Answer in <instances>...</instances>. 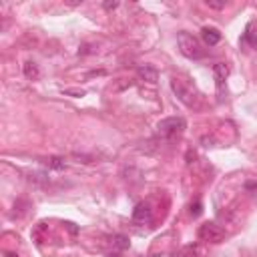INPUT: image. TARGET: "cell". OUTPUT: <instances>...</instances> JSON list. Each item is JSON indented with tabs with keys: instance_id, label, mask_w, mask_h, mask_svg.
<instances>
[{
	"instance_id": "cell-1",
	"label": "cell",
	"mask_w": 257,
	"mask_h": 257,
	"mask_svg": "<svg viewBox=\"0 0 257 257\" xmlns=\"http://www.w3.org/2000/svg\"><path fill=\"white\" fill-rule=\"evenodd\" d=\"M177 45H179L181 54L187 56V58H191V60H201L207 54L205 49H203V45H201V40L195 38L193 34H189V32H185V30L177 34Z\"/></svg>"
},
{
	"instance_id": "cell-2",
	"label": "cell",
	"mask_w": 257,
	"mask_h": 257,
	"mask_svg": "<svg viewBox=\"0 0 257 257\" xmlns=\"http://www.w3.org/2000/svg\"><path fill=\"white\" fill-rule=\"evenodd\" d=\"M185 121L181 119V117H169V119H163L159 125H157V133L163 137V139H167V141H175L177 137H181L183 135V131H185Z\"/></svg>"
},
{
	"instance_id": "cell-3",
	"label": "cell",
	"mask_w": 257,
	"mask_h": 257,
	"mask_svg": "<svg viewBox=\"0 0 257 257\" xmlns=\"http://www.w3.org/2000/svg\"><path fill=\"white\" fill-rule=\"evenodd\" d=\"M197 237L207 243H221L225 239V231L217 223H203L197 229Z\"/></svg>"
},
{
	"instance_id": "cell-4",
	"label": "cell",
	"mask_w": 257,
	"mask_h": 257,
	"mask_svg": "<svg viewBox=\"0 0 257 257\" xmlns=\"http://www.w3.org/2000/svg\"><path fill=\"white\" fill-rule=\"evenodd\" d=\"M171 89H173V93L179 97V101L185 103L187 106H193V104H195V93H193L189 87H185L183 80L173 78V80H171Z\"/></svg>"
},
{
	"instance_id": "cell-5",
	"label": "cell",
	"mask_w": 257,
	"mask_h": 257,
	"mask_svg": "<svg viewBox=\"0 0 257 257\" xmlns=\"http://www.w3.org/2000/svg\"><path fill=\"white\" fill-rule=\"evenodd\" d=\"M133 221L139 225H149L153 221V209L149 207V203H139L133 209Z\"/></svg>"
},
{
	"instance_id": "cell-6",
	"label": "cell",
	"mask_w": 257,
	"mask_h": 257,
	"mask_svg": "<svg viewBox=\"0 0 257 257\" xmlns=\"http://www.w3.org/2000/svg\"><path fill=\"white\" fill-rule=\"evenodd\" d=\"M229 75V67L225 62H217L213 67V77H215V82H217V93H219V101H223V84H225V78Z\"/></svg>"
},
{
	"instance_id": "cell-7",
	"label": "cell",
	"mask_w": 257,
	"mask_h": 257,
	"mask_svg": "<svg viewBox=\"0 0 257 257\" xmlns=\"http://www.w3.org/2000/svg\"><path fill=\"white\" fill-rule=\"evenodd\" d=\"M137 75H139L141 80H147L151 84H155L159 80V73H157L155 67H151V64H141V67L137 69Z\"/></svg>"
},
{
	"instance_id": "cell-8",
	"label": "cell",
	"mask_w": 257,
	"mask_h": 257,
	"mask_svg": "<svg viewBox=\"0 0 257 257\" xmlns=\"http://www.w3.org/2000/svg\"><path fill=\"white\" fill-rule=\"evenodd\" d=\"M201 38H203V42H205L207 47H215V45H219V40H221V32L215 30V28L205 26L201 30Z\"/></svg>"
},
{
	"instance_id": "cell-9",
	"label": "cell",
	"mask_w": 257,
	"mask_h": 257,
	"mask_svg": "<svg viewBox=\"0 0 257 257\" xmlns=\"http://www.w3.org/2000/svg\"><path fill=\"white\" fill-rule=\"evenodd\" d=\"M23 73H25V77H26L28 80H36V78L40 77V69H38V64H36V62H32V60H26V62L23 64Z\"/></svg>"
},
{
	"instance_id": "cell-10",
	"label": "cell",
	"mask_w": 257,
	"mask_h": 257,
	"mask_svg": "<svg viewBox=\"0 0 257 257\" xmlns=\"http://www.w3.org/2000/svg\"><path fill=\"white\" fill-rule=\"evenodd\" d=\"M51 169H56V171H62V169H67V161H64L62 157H49L45 161Z\"/></svg>"
},
{
	"instance_id": "cell-11",
	"label": "cell",
	"mask_w": 257,
	"mask_h": 257,
	"mask_svg": "<svg viewBox=\"0 0 257 257\" xmlns=\"http://www.w3.org/2000/svg\"><path fill=\"white\" fill-rule=\"evenodd\" d=\"M243 40H247V42H249V45H251L253 49H257V30H253L251 26H247V32H245Z\"/></svg>"
},
{
	"instance_id": "cell-12",
	"label": "cell",
	"mask_w": 257,
	"mask_h": 257,
	"mask_svg": "<svg viewBox=\"0 0 257 257\" xmlns=\"http://www.w3.org/2000/svg\"><path fill=\"white\" fill-rule=\"evenodd\" d=\"M115 245H117L119 249H127V247H128V241H127V237H123V235H117V237H115Z\"/></svg>"
},
{
	"instance_id": "cell-13",
	"label": "cell",
	"mask_w": 257,
	"mask_h": 257,
	"mask_svg": "<svg viewBox=\"0 0 257 257\" xmlns=\"http://www.w3.org/2000/svg\"><path fill=\"white\" fill-rule=\"evenodd\" d=\"M205 4H207L209 8H215V10L225 8V2H215V0H205Z\"/></svg>"
},
{
	"instance_id": "cell-14",
	"label": "cell",
	"mask_w": 257,
	"mask_h": 257,
	"mask_svg": "<svg viewBox=\"0 0 257 257\" xmlns=\"http://www.w3.org/2000/svg\"><path fill=\"white\" fill-rule=\"evenodd\" d=\"M195 255H197V249L193 247V245H189V247L185 249V255H183V257H195Z\"/></svg>"
},
{
	"instance_id": "cell-15",
	"label": "cell",
	"mask_w": 257,
	"mask_h": 257,
	"mask_svg": "<svg viewBox=\"0 0 257 257\" xmlns=\"http://www.w3.org/2000/svg\"><path fill=\"white\" fill-rule=\"evenodd\" d=\"M117 6H119V2H104V4H103L104 10H115Z\"/></svg>"
},
{
	"instance_id": "cell-16",
	"label": "cell",
	"mask_w": 257,
	"mask_h": 257,
	"mask_svg": "<svg viewBox=\"0 0 257 257\" xmlns=\"http://www.w3.org/2000/svg\"><path fill=\"white\" fill-rule=\"evenodd\" d=\"M191 213H193V217H197L201 213V203H195V211H191Z\"/></svg>"
},
{
	"instance_id": "cell-17",
	"label": "cell",
	"mask_w": 257,
	"mask_h": 257,
	"mask_svg": "<svg viewBox=\"0 0 257 257\" xmlns=\"http://www.w3.org/2000/svg\"><path fill=\"white\" fill-rule=\"evenodd\" d=\"M6 257H18V255H14V253H4Z\"/></svg>"
}]
</instances>
